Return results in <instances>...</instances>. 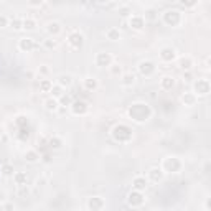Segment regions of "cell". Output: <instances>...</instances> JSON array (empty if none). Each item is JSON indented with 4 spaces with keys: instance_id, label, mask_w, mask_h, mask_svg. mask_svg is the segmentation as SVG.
<instances>
[{
    "instance_id": "1",
    "label": "cell",
    "mask_w": 211,
    "mask_h": 211,
    "mask_svg": "<svg viewBox=\"0 0 211 211\" xmlns=\"http://www.w3.org/2000/svg\"><path fill=\"white\" fill-rule=\"evenodd\" d=\"M68 43H69L73 48H79V46L83 45V35L79 33V31H73V33H69V36H68Z\"/></svg>"
},
{
    "instance_id": "2",
    "label": "cell",
    "mask_w": 211,
    "mask_h": 211,
    "mask_svg": "<svg viewBox=\"0 0 211 211\" xmlns=\"http://www.w3.org/2000/svg\"><path fill=\"white\" fill-rule=\"evenodd\" d=\"M18 46H20V50H23V51H30V50H33L35 46H36V43H35V40L33 38H21L20 40V43H18Z\"/></svg>"
},
{
    "instance_id": "3",
    "label": "cell",
    "mask_w": 211,
    "mask_h": 211,
    "mask_svg": "<svg viewBox=\"0 0 211 211\" xmlns=\"http://www.w3.org/2000/svg\"><path fill=\"white\" fill-rule=\"evenodd\" d=\"M89 208H92V211H101L104 208V200L99 198V196H94V198L89 200Z\"/></svg>"
},
{
    "instance_id": "4",
    "label": "cell",
    "mask_w": 211,
    "mask_h": 211,
    "mask_svg": "<svg viewBox=\"0 0 211 211\" xmlns=\"http://www.w3.org/2000/svg\"><path fill=\"white\" fill-rule=\"evenodd\" d=\"M144 21L145 20L142 15H132V17H130V26L140 30V28H144Z\"/></svg>"
},
{
    "instance_id": "5",
    "label": "cell",
    "mask_w": 211,
    "mask_h": 211,
    "mask_svg": "<svg viewBox=\"0 0 211 211\" xmlns=\"http://www.w3.org/2000/svg\"><path fill=\"white\" fill-rule=\"evenodd\" d=\"M106 36L111 40V41H117L120 38V31H119V28H116V26H111V28L106 31Z\"/></svg>"
},
{
    "instance_id": "6",
    "label": "cell",
    "mask_w": 211,
    "mask_h": 211,
    "mask_svg": "<svg viewBox=\"0 0 211 211\" xmlns=\"http://www.w3.org/2000/svg\"><path fill=\"white\" fill-rule=\"evenodd\" d=\"M145 186H147V180H145V177H135L134 178V188H135L137 191L144 190Z\"/></svg>"
},
{
    "instance_id": "7",
    "label": "cell",
    "mask_w": 211,
    "mask_h": 211,
    "mask_svg": "<svg viewBox=\"0 0 211 211\" xmlns=\"http://www.w3.org/2000/svg\"><path fill=\"white\" fill-rule=\"evenodd\" d=\"M13 180L17 182L18 186H25V183H26V175L23 173V172H15V173H13Z\"/></svg>"
},
{
    "instance_id": "8",
    "label": "cell",
    "mask_w": 211,
    "mask_h": 211,
    "mask_svg": "<svg viewBox=\"0 0 211 211\" xmlns=\"http://www.w3.org/2000/svg\"><path fill=\"white\" fill-rule=\"evenodd\" d=\"M46 30H48L51 35H58L59 31H61V25H59L58 21H50L48 26H46Z\"/></svg>"
},
{
    "instance_id": "9",
    "label": "cell",
    "mask_w": 211,
    "mask_h": 211,
    "mask_svg": "<svg viewBox=\"0 0 211 211\" xmlns=\"http://www.w3.org/2000/svg\"><path fill=\"white\" fill-rule=\"evenodd\" d=\"M45 107L48 109V111H56V109H58V101L54 99V97L46 99L45 101Z\"/></svg>"
},
{
    "instance_id": "10",
    "label": "cell",
    "mask_w": 211,
    "mask_h": 211,
    "mask_svg": "<svg viewBox=\"0 0 211 211\" xmlns=\"http://www.w3.org/2000/svg\"><path fill=\"white\" fill-rule=\"evenodd\" d=\"M173 56H175V51L172 50V48H163V50H162V58L165 59V61L173 59Z\"/></svg>"
},
{
    "instance_id": "11",
    "label": "cell",
    "mask_w": 211,
    "mask_h": 211,
    "mask_svg": "<svg viewBox=\"0 0 211 211\" xmlns=\"http://www.w3.org/2000/svg\"><path fill=\"white\" fill-rule=\"evenodd\" d=\"M50 92H51V94L54 96V99H56V97H59V96H63V87L59 86V84H54V86H51Z\"/></svg>"
},
{
    "instance_id": "12",
    "label": "cell",
    "mask_w": 211,
    "mask_h": 211,
    "mask_svg": "<svg viewBox=\"0 0 211 211\" xmlns=\"http://www.w3.org/2000/svg\"><path fill=\"white\" fill-rule=\"evenodd\" d=\"M36 26V21L33 18H25L23 20V28H28V30H33Z\"/></svg>"
},
{
    "instance_id": "13",
    "label": "cell",
    "mask_w": 211,
    "mask_h": 211,
    "mask_svg": "<svg viewBox=\"0 0 211 211\" xmlns=\"http://www.w3.org/2000/svg\"><path fill=\"white\" fill-rule=\"evenodd\" d=\"M173 86V78H170V76H165V78L162 79V87H165V89H168V87Z\"/></svg>"
},
{
    "instance_id": "14",
    "label": "cell",
    "mask_w": 211,
    "mask_h": 211,
    "mask_svg": "<svg viewBox=\"0 0 211 211\" xmlns=\"http://www.w3.org/2000/svg\"><path fill=\"white\" fill-rule=\"evenodd\" d=\"M73 83V81H71V76H59V86H69V84Z\"/></svg>"
},
{
    "instance_id": "15",
    "label": "cell",
    "mask_w": 211,
    "mask_h": 211,
    "mask_svg": "<svg viewBox=\"0 0 211 211\" xmlns=\"http://www.w3.org/2000/svg\"><path fill=\"white\" fill-rule=\"evenodd\" d=\"M13 173H15V172H13V168L10 165H5L4 168H2V175H4V177H10V175L13 177Z\"/></svg>"
},
{
    "instance_id": "16",
    "label": "cell",
    "mask_w": 211,
    "mask_h": 211,
    "mask_svg": "<svg viewBox=\"0 0 211 211\" xmlns=\"http://www.w3.org/2000/svg\"><path fill=\"white\" fill-rule=\"evenodd\" d=\"M10 25H12V28L18 30V28H21V26H23V20H18V18H15V20L10 21Z\"/></svg>"
},
{
    "instance_id": "17",
    "label": "cell",
    "mask_w": 211,
    "mask_h": 211,
    "mask_svg": "<svg viewBox=\"0 0 211 211\" xmlns=\"http://www.w3.org/2000/svg\"><path fill=\"white\" fill-rule=\"evenodd\" d=\"M84 84H86V87H89V89H94V87L97 86L96 79H91V78H87L86 81H84Z\"/></svg>"
},
{
    "instance_id": "18",
    "label": "cell",
    "mask_w": 211,
    "mask_h": 211,
    "mask_svg": "<svg viewBox=\"0 0 211 211\" xmlns=\"http://www.w3.org/2000/svg\"><path fill=\"white\" fill-rule=\"evenodd\" d=\"M180 64H182L183 69H188L190 64H191V59L190 58H182V59H180Z\"/></svg>"
},
{
    "instance_id": "19",
    "label": "cell",
    "mask_w": 211,
    "mask_h": 211,
    "mask_svg": "<svg viewBox=\"0 0 211 211\" xmlns=\"http://www.w3.org/2000/svg\"><path fill=\"white\" fill-rule=\"evenodd\" d=\"M25 157H26V160H28V162H36V152H33V150H30V152L26 153Z\"/></svg>"
},
{
    "instance_id": "20",
    "label": "cell",
    "mask_w": 211,
    "mask_h": 211,
    "mask_svg": "<svg viewBox=\"0 0 211 211\" xmlns=\"http://www.w3.org/2000/svg\"><path fill=\"white\" fill-rule=\"evenodd\" d=\"M132 83H134V76L125 74V76H124V81H122V84H124V86H129V84H132Z\"/></svg>"
},
{
    "instance_id": "21",
    "label": "cell",
    "mask_w": 211,
    "mask_h": 211,
    "mask_svg": "<svg viewBox=\"0 0 211 211\" xmlns=\"http://www.w3.org/2000/svg\"><path fill=\"white\" fill-rule=\"evenodd\" d=\"M111 71H112V74H120V66L119 64H112V68H111Z\"/></svg>"
},
{
    "instance_id": "22",
    "label": "cell",
    "mask_w": 211,
    "mask_h": 211,
    "mask_svg": "<svg viewBox=\"0 0 211 211\" xmlns=\"http://www.w3.org/2000/svg\"><path fill=\"white\" fill-rule=\"evenodd\" d=\"M183 101H188V102H191V104H193V102H195V96H191V94H186V96H183Z\"/></svg>"
},
{
    "instance_id": "23",
    "label": "cell",
    "mask_w": 211,
    "mask_h": 211,
    "mask_svg": "<svg viewBox=\"0 0 211 211\" xmlns=\"http://www.w3.org/2000/svg\"><path fill=\"white\" fill-rule=\"evenodd\" d=\"M7 23H9V18L7 17H0V26H7Z\"/></svg>"
},
{
    "instance_id": "24",
    "label": "cell",
    "mask_w": 211,
    "mask_h": 211,
    "mask_svg": "<svg viewBox=\"0 0 211 211\" xmlns=\"http://www.w3.org/2000/svg\"><path fill=\"white\" fill-rule=\"evenodd\" d=\"M4 210H5V211H12V210H13V205H12V203H5V205H4Z\"/></svg>"
},
{
    "instance_id": "25",
    "label": "cell",
    "mask_w": 211,
    "mask_h": 211,
    "mask_svg": "<svg viewBox=\"0 0 211 211\" xmlns=\"http://www.w3.org/2000/svg\"><path fill=\"white\" fill-rule=\"evenodd\" d=\"M40 73H41V74H48V73H50V69H48L46 66H43V68H40Z\"/></svg>"
},
{
    "instance_id": "26",
    "label": "cell",
    "mask_w": 211,
    "mask_h": 211,
    "mask_svg": "<svg viewBox=\"0 0 211 211\" xmlns=\"http://www.w3.org/2000/svg\"><path fill=\"white\" fill-rule=\"evenodd\" d=\"M45 45L48 46V48H53V46H54V41H53V43H51V41H45Z\"/></svg>"
}]
</instances>
